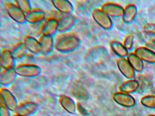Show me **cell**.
<instances>
[{
  "instance_id": "obj_1",
  "label": "cell",
  "mask_w": 155,
  "mask_h": 116,
  "mask_svg": "<svg viewBox=\"0 0 155 116\" xmlns=\"http://www.w3.org/2000/svg\"><path fill=\"white\" fill-rule=\"evenodd\" d=\"M81 44L80 38L76 34L66 33L57 38L55 49L61 53H69L77 50Z\"/></svg>"
},
{
  "instance_id": "obj_2",
  "label": "cell",
  "mask_w": 155,
  "mask_h": 116,
  "mask_svg": "<svg viewBox=\"0 0 155 116\" xmlns=\"http://www.w3.org/2000/svg\"><path fill=\"white\" fill-rule=\"evenodd\" d=\"M18 76L24 78H32L38 76L42 69L38 65L33 63H21L15 68Z\"/></svg>"
},
{
  "instance_id": "obj_3",
  "label": "cell",
  "mask_w": 155,
  "mask_h": 116,
  "mask_svg": "<svg viewBox=\"0 0 155 116\" xmlns=\"http://www.w3.org/2000/svg\"><path fill=\"white\" fill-rule=\"evenodd\" d=\"M4 7L8 15L16 22L21 24L27 23L26 14L16 4L8 2L5 3Z\"/></svg>"
},
{
  "instance_id": "obj_4",
  "label": "cell",
  "mask_w": 155,
  "mask_h": 116,
  "mask_svg": "<svg viewBox=\"0 0 155 116\" xmlns=\"http://www.w3.org/2000/svg\"><path fill=\"white\" fill-rule=\"evenodd\" d=\"M91 16L95 21L102 29L110 31L113 27V23L110 17L101 9L96 8L91 12Z\"/></svg>"
},
{
  "instance_id": "obj_5",
  "label": "cell",
  "mask_w": 155,
  "mask_h": 116,
  "mask_svg": "<svg viewBox=\"0 0 155 116\" xmlns=\"http://www.w3.org/2000/svg\"><path fill=\"white\" fill-rule=\"evenodd\" d=\"M112 98L117 104L124 108H133L136 105V100L132 95L121 92H114Z\"/></svg>"
},
{
  "instance_id": "obj_6",
  "label": "cell",
  "mask_w": 155,
  "mask_h": 116,
  "mask_svg": "<svg viewBox=\"0 0 155 116\" xmlns=\"http://www.w3.org/2000/svg\"><path fill=\"white\" fill-rule=\"evenodd\" d=\"M1 94L4 106L12 111L17 110L19 106L15 95L10 91L4 88L1 89Z\"/></svg>"
},
{
  "instance_id": "obj_7",
  "label": "cell",
  "mask_w": 155,
  "mask_h": 116,
  "mask_svg": "<svg viewBox=\"0 0 155 116\" xmlns=\"http://www.w3.org/2000/svg\"><path fill=\"white\" fill-rule=\"evenodd\" d=\"M78 19L72 14H65L58 20V32L64 33L71 30L77 23Z\"/></svg>"
},
{
  "instance_id": "obj_8",
  "label": "cell",
  "mask_w": 155,
  "mask_h": 116,
  "mask_svg": "<svg viewBox=\"0 0 155 116\" xmlns=\"http://www.w3.org/2000/svg\"><path fill=\"white\" fill-rule=\"evenodd\" d=\"M28 52L35 55L42 54V49L39 40L31 35H25L23 41Z\"/></svg>"
},
{
  "instance_id": "obj_9",
  "label": "cell",
  "mask_w": 155,
  "mask_h": 116,
  "mask_svg": "<svg viewBox=\"0 0 155 116\" xmlns=\"http://www.w3.org/2000/svg\"><path fill=\"white\" fill-rule=\"evenodd\" d=\"M117 65L119 70L125 78L129 80L134 79L136 72L127 60L125 58H118L117 60Z\"/></svg>"
},
{
  "instance_id": "obj_10",
  "label": "cell",
  "mask_w": 155,
  "mask_h": 116,
  "mask_svg": "<svg viewBox=\"0 0 155 116\" xmlns=\"http://www.w3.org/2000/svg\"><path fill=\"white\" fill-rule=\"evenodd\" d=\"M101 9L110 17H122L124 9L118 4L107 2L103 4Z\"/></svg>"
},
{
  "instance_id": "obj_11",
  "label": "cell",
  "mask_w": 155,
  "mask_h": 116,
  "mask_svg": "<svg viewBox=\"0 0 155 116\" xmlns=\"http://www.w3.org/2000/svg\"><path fill=\"white\" fill-rule=\"evenodd\" d=\"M39 40L42 49V55L45 56L50 55L55 48V41L53 36L42 34Z\"/></svg>"
},
{
  "instance_id": "obj_12",
  "label": "cell",
  "mask_w": 155,
  "mask_h": 116,
  "mask_svg": "<svg viewBox=\"0 0 155 116\" xmlns=\"http://www.w3.org/2000/svg\"><path fill=\"white\" fill-rule=\"evenodd\" d=\"M134 53L143 62L155 64V52L147 47H139L134 51Z\"/></svg>"
},
{
  "instance_id": "obj_13",
  "label": "cell",
  "mask_w": 155,
  "mask_h": 116,
  "mask_svg": "<svg viewBox=\"0 0 155 116\" xmlns=\"http://www.w3.org/2000/svg\"><path fill=\"white\" fill-rule=\"evenodd\" d=\"M27 23L31 24H38L46 20V13L40 8H33L30 12L26 14Z\"/></svg>"
},
{
  "instance_id": "obj_14",
  "label": "cell",
  "mask_w": 155,
  "mask_h": 116,
  "mask_svg": "<svg viewBox=\"0 0 155 116\" xmlns=\"http://www.w3.org/2000/svg\"><path fill=\"white\" fill-rule=\"evenodd\" d=\"M51 3L55 9L64 15L72 14L74 12V6L68 0H53Z\"/></svg>"
},
{
  "instance_id": "obj_15",
  "label": "cell",
  "mask_w": 155,
  "mask_h": 116,
  "mask_svg": "<svg viewBox=\"0 0 155 116\" xmlns=\"http://www.w3.org/2000/svg\"><path fill=\"white\" fill-rule=\"evenodd\" d=\"M39 107V105L38 103L29 102L19 106L16 111L18 115L20 116H30L36 113L38 110Z\"/></svg>"
},
{
  "instance_id": "obj_16",
  "label": "cell",
  "mask_w": 155,
  "mask_h": 116,
  "mask_svg": "<svg viewBox=\"0 0 155 116\" xmlns=\"http://www.w3.org/2000/svg\"><path fill=\"white\" fill-rule=\"evenodd\" d=\"M1 65L4 69H13L17 66L16 60L9 49L5 48L2 51Z\"/></svg>"
},
{
  "instance_id": "obj_17",
  "label": "cell",
  "mask_w": 155,
  "mask_h": 116,
  "mask_svg": "<svg viewBox=\"0 0 155 116\" xmlns=\"http://www.w3.org/2000/svg\"><path fill=\"white\" fill-rule=\"evenodd\" d=\"M18 76L15 68L4 69L1 74L0 82L2 86L8 87L15 82Z\"/></svg>"
},
{
  "instance_id": "obj_18",
  "label": "cell",
  "mask_w": 155,
  "mask_h": 116,
  "mask_svg": "<svg viewBox=\"0 0 155 116\" xmlns=\"http://www.w3.org/2000/svg\"><path fill=\"white\" fill-rule=\"evenodd\" d=\"M138 9L133 4L127 5L124 10L122 20L124 23L130 24L134 21L137 14Z\"/></svg>"
},
{
  "instance_id": "obj_19",
  "label": "cell",
  "mask_w": 155,
  "mask_h": 116,
  "mask_svg": "<svg viewBox=\"0 0 155 116\" xmlns=\"http://www.w3.org/2000/svg\"><path fill=\"white\" fill-rule=\"evenodd\" d=\"M58 21L52 18H47L44 22L43 34L53 36L58 32Z\"/></svg>"
},
{
  "instance_id": "obj_20",
  "label": "cell",
  "mask_w": 155,
  "mask_h": 116,
  "mask_svg": "<svg viewBox=\"0 0 155 116\" xmlns=\"http://www.w3.org/2000/svg\"><path fill=\"white\" fill-rule=\"evenodd\" d=\"M140 83L135 79L128 80L121 84L119 87L120 92L130 94L136 92L139 89Z\"/></svg>"
},
{
  "instance_id": "obj_21",
  "label": "cell",
  "mask_w": 155,
  "mask_h": 116,
  "mask_svg": "<svg viewBox=\"0 0 155 116\" xmlns=\"http://www.w3.org/2000/svg\"><path fill=\"white\" fill-rule=\"evenodd\" d=\"M10 50L16 60H21L25 57L28 52L23 41L18 42Z\"/></svg>"
},
{
  "instance_id": "obj_22",
  "label": "cell",
  "mask_w": 155,
  "mask_h": 116,
  "mask_svg": "<svg viewBox=\"0 0 155 116\" xmlns=\"http://www.w3.org/2000/svg\"><path fill=\"white\" fill-rule=\"evenodd\" d=\"M127 60L136 72L141 73L144 71V62L134 53H129L127 57Z\"/></svg>"
},
{
  "instance_id": "obj_23",
  "label": "cell",
  "mask_w": 155,
  "mask_h": 116,
  "mask_svg": "<svg viewBox=\"0 0 155 116\" xmlns=\"http://www.w3.org/2000/svg\"><path fill=\"white\" fill-rule=\"evenodd\" d=\"M110 46L113 52L118 58L126 59L129 54V52L125 48L124 44L120 42L112 41L110 42Z\"/></svg>"
},
{
  "instance_id": "obj_24",
  "label": "cell",
  "mask_w": 155,
  "mask_h": 116,
  "mask_svg": "<svg viewBox=\"0 0 155 116\" xmlns=\"http://www.w3.org/2000/svg\"><path fill=\"white\" fill-rule=\"evenodd\" d=\"M59 101L61 106L68 112L75 113L77 109V104L71 98L66 95H61Z\"/></svg>"
},
{
  "instance_id": "obj_25",
  "label": "cell",
  "mask_w": 155,
  "mask_h": 116,
  "mask_svg": "<svg viewBox=\"0 0 155 116\" xmlns=\"http://www.w3.org/2000/svg\"><path fill=\"white\" fill-rule=\"evenodd\" d=\"M44 21L38 24H31L28 29V35L37 38L43 34V28Z\"/></svg>"
},
{
  "instance_id": "obj_26",
  "label": "cell",
  "mask_w": 155,
  "mask_h": 116,
  "mask_svg": "<svg viewBox=\"0 0 155 116\" xmlns=\"http://www.w3.org/2000/svg\"><path fill=\"white\" fill-rule=\"evenodd\" d=\"M140 103L144 107L155 109V95H147L140 99Z\"/></svg>"
},
{
  "instance_id": "obj_27",
  "label": "cell",
  "mask_w": 155,
  "mask_h": 116,
  "mask_svg": "<svg viewBox=\"0 0 155 116\" xmlns=\"http://www.w3.org/2000/svg\"><path fill=\"white\" fill-rule=\"evenodd\" d=\"M15 2L25 14L28 13L33 9L31 2L28 0H17Z\"/></svg>"
},
{
  "instance_id": "obj_28",
  "label": "cell",
  "mask_w": 155,
  "mask_h": 116,
  "mask_svg": "<svg viewBox=\"0 0 155 116\" xmlns=\"http://www.w3.org/2000/svg\"><path fill=\"white\" fill-rule=\"evenodd\" d=\"M134 36L132 34H128L125 37L124 44L125 48L129 51H131L134 47Z\"/></svg>"
},
{
  "instance_id": "obj_29",
  "label": "cell",
  "mask_w": 155,
  "mask_h": 116,
  "mask_svg": "<svg viewBox=\"0 0 155 116\" xmlns=\"http://www.w3.org/2000/svg\"><path fill=\"white\" fill-rule=\"evenodd\" d=\"M143 32L150 36H155V24L147 23L143 27Z\"/></svg>"
},
{
  "instance_id": "obj_30",
  "label": "cell",
  "mask_w": 155,
  "mask_h": 116,
  "mask_svg": "<svg viewBox=\"0 0 155 116\" xmlns=\"http://www.w3.org/2000/svg\"><path fill=\"white\" fill-rule=\"evenodd\" d=\"M46 18H52V19H56L58 20L61 19L64 14H62L58 10H54V11H51L48 13V14L46 13Z\"/></svg>"
},
{
  "instance_id": "obj_31",
  "label": "cell",
  "mask_w": 155,
  "mask_h": 116,
  "mask_svg": "<svg viewBox=\"0 0 155 116\" xmlns=\"http://www.w3.org/2000/svg\"><path fill=\"white\" fill-rule=\"evenodd\" d=\"M77 109L79 111L80 113L83 114V115H87V110L82 106L80 102H78L77 104Z\"/></svg>"
},
{
  "instance_id": "obj_32",
  "label": "cell",
  "mask_w": 155,
  "mask_h": 116,
  "mask_svg": "<svg viewBox=\"0 0 155 116\" xmlns=\"http://www.w3.org/2000/svg\"><path fill=\"white\" fill-rule=\"evenodd\" d=\"M9 110L5 106L1 107V116H11Z\"/></svg>"
},
{
  "instance_id": "obj_33",
  "label": "cell",
  "mask_w": 155,
  "mask_h": 116,
  "mask_svg": "<svg viewBox=\"0 0 155 116\" xmlns=\"http://www.w3.org/2000/svg\"><path fill=\"white\" fill-rule=\"evenodd\" d=\"M147 116H155V114H150V115H148Z\"/></svg>"
},
{
  "instance_id": "obj_34",
  "label": "cell",
  "mask_w": 155,
  "mask_h": 116,
  "mask_svg": "<svg viewBox=\"0 0 155 116\" xmlns=\"http://www.w3.org/2000/svg\"><path fill=\"white\" fill-rule=\"evenodd\" d=\"M20 116V115H18V116Z\"/></svg>"
}]
</instances>
